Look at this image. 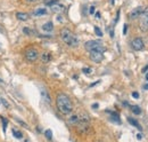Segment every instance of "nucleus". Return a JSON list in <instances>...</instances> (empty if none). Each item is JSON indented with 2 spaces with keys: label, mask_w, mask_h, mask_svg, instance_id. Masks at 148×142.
<instances>
[{
  "label": "nucleus",
  "mask_w": 148,
  "mask_h": 142,
  "mask_svg": "<svg viewBox=\"0 0 148 142\" xmlns=\"http://www.w3.org/2000/svg\"><path fill=\"white\" fill-rule=\"evenodd\" d=\"M56 107L58 111L63 115H71L73 111V103L69 95L64 93H59L56 96Z\"/></svg>",
  "instance_id": "1"
},
{
  "label": "nucleus",
  "mask_w": 148,
  "mask_h": 142,
  "mask_svg": "<svg viewBox=\"0 0 148 142\" xmlns=\"http://www.w3.org/2000/svg\"><path fill=\"white\" fill-rule=\"evenodd\" d=\"M61 37H62V40L70 47H76L79 45V38L74 34L73 32L67 29V28H64L62 29L61 31Z\"/></svg>",
  "instance_id": "2"
},
{
  "label": "nucleus",
  "mask_w": 148,
  "mask_h": 142,
  "mask_svg": "<svg viewBox=\"0 0 148 142\" xmlns=\"http://www.w3.org/2000/svg\"><path fill=\"white\" fill-rule=\"evenodd\" d=\"M84 48L88 52H91V50H100L103 53L105 52V47L103 46L100 40H89L84 44Z\"/></svg>",
  "instance_id": "3"
},
{
  "label": "nucleus",
  "mask_w": 148,
  "mask_h": 142,
  "mask_svg": "<svg viewBox=\"0 0 148 142\" xmlns=\"http://www.w3.org/2000/svg\"><path fill=\"white\" fill-rule=\"evenodd\" d=\"M24 56H25V59H26L27 62H35L38 60V57H39V52L35 48L31 47V48H27L25 50Z\"/></svg>",
  "instance_id": "4"
},
{
  "label": "nucleus",
  "mask_w": 148,
  "mask_h": 142,
  "mask_svg": "<svg viewBox=\"0 0 148 142\" xmlns=\"http://www.w3.org/2000/svg\"><path fill=\"white\" fill-rule=\"evenodd\" d=\"M89 56H90V60L95 63H100L104 60V53L100 50H91L89 52Z\"/></svg>",
  "instance_id": "5"
},
{
  "label": "nucleus",
  "mask_w": 148,
  "mask_h": 142,
  "mask_svg": "<svg viewBox=\"0 0 148 142\" xmlns=\"http://www.w3.org/2000/svg\"><path fill=\"white\" fill-rule=\"evenodd\" d=\"M139 25H140V29L143 31H148V7L145 8V11L140 16Z\"/></svg>",
  "instance_id": "6"
},
{
  "label": "nucleus",
  "mask_w": 148,
  "mask_h": 142,
  "mask_svg": "<svg viewBox=\"0 0 148 142\" xmlns=\"http://www.w3.org/2000/svg\"><path fill=\"white\" fill-rule=\"evenodd\" d=\"M131 46H132V48H133L135 50H137V52L143 50V49H144V47H145L144 39H143L141 37H137V38H135V39L132 40V42H131Z\"/></svg>",
  "instance_id": "7"
},
{
  "label": "nucleus",
  "mask_w": 148,
  "mask_h": 142,
  "mask_svg": "<svg viewBox=\"0 0 148 142\" xmlns=\"http://www.w3.org/2000/svg\"><path fill=\"white\" fill-rule=\"evenodd\" d=\"M145 8H146V7H144V6H138L137 8L132 9V10L130 11V14H129L130 20H136V18L140 17V16L143 15V13L145 11Z\"/></svg>",
  "instance_id": "8"
},
{
  "label": "nucleus",
  "mask_w": 148,
  "mask_h": 142,
  "mask_svg": "<svg viewBox=\"0 0 148 142\" xmlns=\"http://www.w3.org/2000/svg\"><path fill=\"white\" fill-rule=\"evenodd\" d=\"M89 127H90L89 122H79V124L76 125V129H77L79 133H82V134L87 133L89 131Z\"/></svg>",
  "instance_id": "9"
},
{
  "label": "nucleus",
  "mask_w": 148,
  "mask_h": 142,
  "mask_svg": "<svg viewBox=\"0 0 148 142\" xmlns=\"http://www.w3.org/2000/svg\"><path fill=\"white\" fill-rule=\"evenodd\" d=\"M16 18H17L18 21H22V22H25V21H27V20L30 18V15H29L27 13H23V11H18V13H16Z\"/></svg>",
  "instance_id": "10"
},
{
  "label": "nucleus",
  "mask_w": 148,
  "mask_h": 142,
  "mask_svg": "<svg viewBox=\"0 0 148 142\" xmlns=\"http://www.w3.org/2000/svg\"><path fill=\"white\" fill-rule=\"evenodd\" d=\"M40 94H41L42 99H43L46 102L50 103V95H49V93L47 92V90H46L45 87H41V88H40Z\"/></svg>",
  "instance_id": "11"
},
{
  "label": "nucleus",
  "mask_w": 148,
  "mask_h": 142,
  "mask_svg": "<svg viewBox=\"0 0 148 142\" xmlns=\"http://www.w3.org/2000/svg\"><path fill=\"white\" fill-rule=\"evenodd\" d=\"M40 59H41V61H42L43 63H48V62L51 61V54H50L49 52H43V53L41 54Z\"/></svg>",
  "instance_id": "12"
},
{
  "label": "nucleus",
  "mask_w": 148,
  "mask_h": 142,
  "mask_svg": "<svg viewBox=\"0 0 148 142\" xmlns=\"http://www.w3.org/2000/svg\"><path fill=\"white\" fill-rule=\"evenodd\" d=\"M80 122V115H72L70 118H69V124L70 125H74L76 126Z\"/></svg>",
  "instance_id": "13"
},
{
  "label": "nucleus",
  "mask_w": 148,
  "mask_h": 142,
  "mask_svg": "<svg viewBox=\"0 0 148 142\" xmlns=\"http://www.w3.org/2000/svg\"><path fill=\"white\" fill-rule=\"evenodd\" d=\"M50 8H51V11L53 13H62L65 9V7L63 5H61V3H56V5L51 6Z\"/></svg>",
  "instance_id": "14"
},
{
  "label": "nucleus",
  "mask_w": 148,
  "mask_h": 142,
  "mask_svg": "<svg viewBox=\"0 0 148 142\" xmlns=\"http://www.w3.org/2000/svg\"><path fill=\"white\" fill-rule=\"evenodd\" d=\"M42 30L46 32H51L54 30V23L53 22H47L42 25Z\"/></svg>",
  "instance_id": "15"
},
{
  "label": "nucleus",
  "mask_w": 148,
  "mask_h": 142,
  "mask_svg": "<svg viewBox=\"0 0 148 142\" xmlns=\"http://www.w3.org/2000/svg\"><path fill=\"white\" fill-rule=\"evenodd\" d=\"M47 9L46 8H38V9H35L34 10V13H33V15L34 16H45V15H47Z\"/></svg>",
  "instance_id": "16"
},
{
  "label": "nucleus",
  "mask_w": 148,
  "mask_h": 142,
  "mask_svg": "<svg viewBox=\"0 0 148 142\" xmlns=\"http://www.w3.org/2000/svg\"><path fill=\"white\" fill-rule=\"evenodd\" d=\"M128 122H129V123H130V124H131L132 126H135V127H137V129H138L139 131H141V126L139 125V123H138V122H137L136 119H133V118L129 117V118H128Z\"/></svg>",
  "instance_id": "17"
},
{
  "label": "nucleus",
  "mask_w": 148,
  "mask_h": 142,
  "mask_svg": "<svg viewBox=\"0 0 148 142\" xmlns=\"http://www.w3.org/2000/svg\"><path fill=\"white\" fill-rule=\"evenodd\" d=\"M11 132H13V135H14L16 139H22V138H23V133H22V132L17 131V130H15V129H13Z\"/></svg>",
  "instance_id": "18"
},
{
  "label": "nucleus",
  "mask_w": 148,
  "mask_h": 142,
  "mask_svg": "<svg viewBox=\"0 0 148 142\" xmlns=\"http://www.w3.org/2000/svg\"><path fill=\"white\" fill-rule=\"evenodd\" d=\"M131 111H132L135 115H140V114H141V109H140L138 106H132V107H131Z\"/></svg>",
  "instance_id": "19"
},
{
  "label": "nucleus",
  "mask_w": 148,
  "mask_h": 142,
  "mask_svg": "<svg viewBox=\"0 0 148 142\" xmlns=\"http://www.w3.org/2000/svg\"><path fill=\"white\" fill-rule=\"evenodd\" d=\"M45 137H46L48 140H51V139H53V132H51V130H46Z\"/></svg>",
  "instance_id": "20"
},
{
  "label": "nucleus",
  "mask_w": 148,
  "mask_h": 142,
  "mask_svg": "<svg viewBox=\"0 0 148 142\" xmlns=\"http://www.w3.org/2000/svg\"><path fill=\"white\" fill-rule=\"evenodd\" d=\"M1 120H2V130L3 132H6V129H7V124H8V120L3 117H1Z\"/></svg>",
  "instance_id": "21"
},
{
  "label": "nucleus",
  "mask_w": 148,
  "mask_h": 142,
  "mask_svg": "<svg viewBox=\"0 0 148 142\" xmlns=\"http://www.w3.org/2000/svg\"><path fill=\"white\" fill-rule=\"evenodd\" d=\"M95 33H96L98 37H103V31H101L98 26H95Z\"/></svg>",
  "instance_id": "22"
},
{
  "label": "nucleus",
  "mask_w": 148,
  "mask_h": 142,
  "mask_svg": "<svg viewBox=\"0 0 148 142\" xmlns=\"http://www.w3.org/2000/svg\"><path fill=\"white\" fill-rule=\"evenodd\" d=\"M112 119H113V120H115V122H117L119 124L121 123L120 117H119V115H117V114H112Z\"/></svg>",
  "instance_id": "23"
},
{
  "label": "nucleus",
  "mask_w": 148,
  "mask_h": 142,
  "mask_svg": "<svg viewBox=\"0 0 148 142\" xmlns=\"http://www.w3.org/2000/svg\"><path fill=\"white\" fill-rule=\"evenodd\" d=\"M23 32H24L26 36H31V34H32V30H31L30 28H24V29H23Z\"/></svg>",
  "instance_id": "24"
},
{
  "label": "nucleus",
  "mask_w": 148,
  "mask_h": 142,
  "mask_svg": "<svg viewBox=\"0 0 148 142\" xmlns=\"http://www.w3.org/2000/svg\"><path fill=\"white\" fill-rule=\"evenodd\" d=\"M82 71H83V73L89 75V73H91V68H83Z\"/></svg>",
  "instance_id": "25"
},
{
  "label": "nucleus",
  "mask_w": 148,
  "mask_h": 142,
  "mask_svg": "<svg viewBox=\"0 0 148 142\" xmlns=\"http://www.w3.org/2000/svg\"><path fill=\"white\" fill-rule=\"evenodd\" d=\"M56 3H58V0H50V1H48V2H47V5H48V6H50V7H51V6H54V5H56Z\"/></svg>",
  "instance_id": "26"
},
{
  "label": "nucleus",
  "mask_w": 148,
  "mask_h": 142,
  "mask_svg": "<svg viewBox=\"0 0 148 142\" xmlns=\"http://www.w3.org/2000/svg\"><path fill=\"white\" fill-rule=\"evenodd\" d=\"M16 120H17V122H18V123H19V124H21V125H22V126H24V127H25V129H29V126H27V125H26V124H25V123H24V122H22V120H21V119H18V118H16Z\"/></svg>",
  "instance_id": "27"
},
{
  "label": "nucleus",
  "mask_w": 148,
  "mask_h": 142,
  "mask_svg": "<svg viewBox=\"0 0 148 142\" xmlns=\"http://www.w3.org/2000/svg\"><path fill=\"white\" fill-rule=\"evenodd\" d=\"M132 98L139 99V93H138V92H132Z\"/></svg>",
  "instance_id": "28"
},
{
  "label": "nucleus",
  "mask_w": 148,
  "mask_h": 142,
  "mask_svg": "<svg viewBox=\"0 0 148 142\" xmlns=\"http://www.w3.org/2000/svg\"><path fill=\"white\" fill-rule=\"evenodd\" d=\"M127 31H128V24H124V26H123V34H127Z\"/></svg>",
  "instance_id": "29"
},
{
  "label": "nucleus",
  "mask_w": 148,
  "mask_h": 142,
  "mask_svg": "<svg viewBox=\"0 0 148 142\" xmlns=\"http://www.w3.org/2000/svg\"><path fill=\"white\" fill-rule=\"evenodd\" d=\"M1 102H2V103H3L5 106H6V108H9V104L7 103V101H6V100H3V99H1Z\"/></svg>",
  "instance_id": "30"
},
{
  "label": "nucleus",
  "mask_w": 148,
  "mask_h": 142,
  "mask_svg": "<svg viewBox=\"0 0 148 142\" xmlns=\"http://www.w3.org/2000/svg\"><path fill=\"white\" fill-rule=\"evenodd\" d=\"M90 14H91V15H92V14H95V7H93V6H91V7H90Z\"/></svg>",
  "instance_id": "31"
},
{
  "label": "nucleus",
  "mask_w": 148,
  "mask_h": 142,
  "mask_svg": "<svg viewBox=\"0 0 148 142\" xmlns=\"http://www.w3.org/2000/svg\"><path fill=\"white\" fill-rule=\"evenodd\" d=\"M99 108V104L98 103H93L92 104V109H98Z\"/></svg>",
  "instance_id": "32"
},
{
  "label": "nucleus",
  "mask_w": 148,
  "mask_h": 142,
  "mask_svg": "<svg viewBox=\"0 0 148 142\" xmlns=\"http://www.w3.org/2000/svg\"><path fill=\"white\" fill-rule=\"evenodd\" d=\"M147 70H148V65H146L145 68H143L141 71H143V73H147Z\"/></svg>",
  "instance_id": "33"
},
{
  "label": "nucleus",
  "mask_w": 148,
  "mask_h": 142,
  "mask_svg": "<svg viewBox=\"0 0 148 142\" xmlns=\"http://www.w3.org/2000/svg\"><path fill=\"white\" fill-rule=\"evenodd\" d=\"M26 2H29V3H33V2H35L37 0H25Z\"/></svg>",
  "instance_id": "34"
},
{
  "label": "nucleus",
  "mask_w": 148,
  "mask_h": 142,
  "mask_svg": "<svg viewBox=\"0 0 148 142\" xmlns=\"http://www.w3.org/2000/svg\"><path fill=\"white\" fill-rule=\"evenodd\" d=\"M96 17H97V18H100V13L97 11V13H96Z\"/></svg>",
  "instance_id": "35"
},
{
  "label": "nucleus",
  "mask_w": 148,
  "mask_h": 142,
  "mask_svg": "<svg viewBox=\"0 0 148 142\" xmlns=\"http://www.w3.org/2000/svg\"><path fill=\"white\" fill-rule=\"evenodd\" d=\"M144 88H145V90H148V84H146V85L144 86Z\"/></svg>",
  "instance_id": "36"
},
{
  "label": "nucleus",
  "mask_w": 148,
  "mask_h": 142,
  "mask_svg": "<svg viewBox=\"0 0 148 142\" xmlns=\"http://www.w3.org/2000/svg\"><path fill=\"white\" fill-rule=\"evenodd\" d=\"M146 80L148 81V73H146Z\"/></svg>",
  "instance_id": "37"
},
{
  "label": "nucleus",
  "mask_w": 148,
  "mask_h": 142,
  "mask_svg": "<svg viewBox=\"0 0 148 142\" xmlns=\"http://www.w3.org/2000/svg\"><path fill=\"white\" fill-rule=\"evenodd\" d=\"M0 31H1V29H0Z\"/></svg>",
  "instance_id": "38"
}]
</instances>
